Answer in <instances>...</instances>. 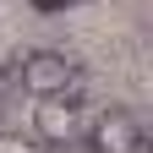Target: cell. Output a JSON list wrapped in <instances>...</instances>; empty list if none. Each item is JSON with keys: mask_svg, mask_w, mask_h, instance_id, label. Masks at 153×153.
I'll return each mask as SVG.
<instances>
[{"mask_svg": "<svg viewBox=\"0 0 153 153\" xmlns=\"http://www.w3.org/2000/svg\"><path fill=\"white\" fill-rule=\"evenodd\" d=\"M22 88L33 99H71L76 60L60 55V49H33V55H22Z\"/></svg>", "mask_w": 153, "mask_h": 153, "instance_id": "1", "label": "cell"}, {"mask_svg": "<svg viewBox=\"0 0 153 153\" xmlns=\"http://www.w3.org/2000/svg\"><path fill=\"white\" fill-rule=\"evenodd\" d=\"M71 137H82V109H76V99H38L33 104V142L60 148Z\"/></svg>", "mask_w": 153, "mask_h": 153, "instance_id": "2", "label": "cell"}, {"mask_svg": "<svg viewBox=\"0 0 153 153\" xmlns=\"http://www.w3.org/2000/svg\"><path fill=\"white\" fill-rule=\"evenodd\" d=\"M88 148L93 153H137L142 148V120L131 109H104L88 126Z\"/></svg>", "mask_w": 153, "mask_h": 153, "instance_id": "3", "label": "cell"}, {"mask_svg": "<svg viewBox=\"0 0 153 153\" xmlns=\"http://www.w3.org/2000/svg\"><path fill=\"white\" fill-rule=\"evenodd\" d=\"M0 153H49V148L33 137H16V131H0Z\"/></svg>", "mask_w": 153, "mask_h": 153, "instance_id": "4", "label": "cell"}, {"mask_svg": "<svg viewBox=\"0 0 153 153\" xmlns=\"http://www.w3.org/2000/svg\"><path fill=\"white\" fill-rule=\"evenodd\" d=\"M27 6H33L38 16H55V11H71V6H76V0H27Z\"/></svg>", "mask_w": 153, "mask_h": 153, "instance_id": "5", "label": "cell"}]
</instances>
